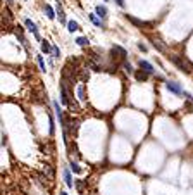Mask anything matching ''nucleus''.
Listing matches in <instances>:
<instances>
[{"label":"nucleus","instance_id":"obj_27","mask_svg":"<svg viewBox=\"0 0 193 195\" xmlns=\"http://www.w3.org/2000/svg\"><path fill=\"white\" fill-rule=\"evenodd\" d=\"M7 2V5H12V0H5Z\"/></svg>","mask_w":193,"mask_h":195},{"label":"nucleus","instance_id":"obj_24","mask_svg":"<svg viewBox=\"0 0 193 195\" xmlns=\"http://www.w3.org/2000/svg\"><path fill=\"white\" fill-rule=\"evenodd\" d=\"M52 54H54V57H59V55H60L59 47H55V45H54V47H52Z\"/></svg>","mask_w":193,"mask_h":195},{"label":"nucleus","instance_id":"obj_7","mask_svg":"<svg viewBox=\"0 0 193 195\" xmlns=\"http://www.w3.org/2000/svg\"><path fill=\"white\" fill-rule=\"evenodd\" d=\"M128 19H129L133 24H136V26H140V28H148L150 26V23H145V21H140V19H136V17H133V16H126Z\"/></svg>","mask_w":193,"mask_h":195},{"label":"nucleus","instance_id":"obj_11","mask_svg":"<svg viewBox=\"0 0 193 195\" xmlns=\"http://www.w3.org/2000/svg\"><path fill=\"white\" fill-rule=\"evenodd\" d=\"M88 76H90V73H88V69L86 68H79V71H78V78L81 79L83 83L86 81V79H88Z\"/></svg>","mask_w":193,"mask_h":195},{"label":"nucleus","instance_id":"obj_4","mask_svg":"<svg viewBox=\"0 0 193 195\" xmlns=\"http://www.w3.org/2000/svg\"><path fill=\"white\" fill-rule=\"evenodd\" d=\"M166 88L169 92H172V93H176V95H183V93H185L183 88H181V85H179V83H174V81H167L166 83Z\"/></svg>","mask_w":193,"mask_h":195},{"label":"nucleus","instance_id":"obj_6","mask_svg":"<svg viewBox=\"0 0 193 195\" xmlns=\"http://www.w3.org/2000/svg\"><path fill=\"white\" fill-rule=\"evenodd\" d=\"M24 24H26V28H28V30H30L33 35H35V38H40V33H38L36 24H35L33 21H31V19H26V21H24Z\"/></svg>","mask_w":193,"mask_h":195},{"label":"nucleus","instance_id":"obj_15","mask_svg":"<svg viewBox=\"0 0 193 195\" xmlns=\"http://www.w3.org/2000/svg\"><path fill=\"white\" fill-rule=\"evenodd\" d=\"M67 30H69L71 33H74V31L79 30V24L76 23V21H69V23H67Z\"/></svg>","mask_w":193,"mask_h":195},{"label":"nucleus","instance_id":"obj_10","mask_svg":"<svg viewBox=\"0 0 193 195\" xmlns=\"http://www.w3.org/2000/svg\"><path fill=\"white\" fill-rule=\"evenodd\" d=\"M148 73H147V71H143V69H140V71H136V73H134V78H136L138 79V81H147V78H148Z\"/></svg>","mask_w":193,"mask_h":195},{"label":"nucleus","instance_id":"obj_8","mask_svg":"<svg viewBox=\"0 0 193 195\" xmlns=\"http://www.w3.org/2000/svg\"><path fill=\"white\" fill-rule=\"evenodd\" d=\"M55 12L59 14V21H60V23L66 24V14H64V9H62V5H60V2H57V5H55Z\"/></svg>","mask_w":193,"mask_h":195},{"label":"nucleus","instance_id":"obj_3","mask_svg":"<svg viewBox=\"0 0 193 195\" xmlns=\"http://www.w3.org/2000/svg\"><path fill=\"white\" fill-rule=\"evenodd\" d=\"M12 21H14V14L11 12L9 7H5L4 11H2V28H7Z\"/></svg>","mask_w":193,"mask_h":195},{"label":"nucleus","instance_id":"obj_1","mask_svg":"<svg viewBox=\"0 0 193 195\" xmlns=\"http://www.w3.org/2000/svg\"><path fill=\"white\" fill-rule=\"evenodd\" d=\"M171 60H172V64H174V66L179 69V71L186 73V74H190V73L193 71L191 60H188L185 55H171Z\"/></svg>","mask_w":193,"mask_h":195},{"label":"nucleus","instance_id":"obj_28","mask_svg":"<svg viewBox=\"0 0 193 195\" xmlns=\"http://www.w3.org/2000/svg\"><path fill=\"white\" fill-rule=\"evenodd\" d=\"M59 195H67V192H60V193Z\"/></svg>","mask_w":193,"mask_h":195},{"label":"nucleus","instance_id":"obj_2","mask_svg":"<svg viewBox=\"0 0 193 195\" xmlns=\"http://www.w3.org/2000/svg\"><path fill=\"white\" fill-rule=\"evenodd\" d=\"M112 59H114L115 62H124V59H126V50L119 45H114L112 47Z\"/></svg>","mask_w":193,"mask_h":195},{"label":"nucleus","instance_id":"obj_20","mask_svg":"<svg viewBox=\"0 0 193 195\" xmlns=\"http://www.w3.org/2000/svg\"><path fill=\"white\" fill-rule=\"evenodd\" d=\"M76 43H78L79 47H86V45H88V38H85V36H79L78 40H76Z\"/></svg>","mask_w":193,"mask_h":195},{"label":"nucleus","instance_id":"obj_12","mask_svg":"<svg viewBox=\"0 0 193 195\" xmlns=\"http://www.w3.org/2000/svg\"><path fill=\"white\" fill-rule=\"evenodd\" d=\"M95 12H96V16H98V17H107V9L104 7V5H98V7L95 9Z\"/></svg>","mask_w":193,"mask_h":195},{"label":"nucleus","instance_id":"obj_13","mask_svg":"<svg viewBox=\"0 0 193 195\" xmlns=\"http://www.w3.org/2000/svg\"><path fill=\"white\" fill-rule=\"evenodd\" d=\"M41 52H43V54H50V52H52V45H50L47 40H41Z\"/></svg>","mask_w":193,"mask_h":195},{"label":"nucleus","instance_id":"obj_14","mask_svg":"<svg viewBox=\"0 0 193 195\" xmlns=\"http://www.w3.org/2000/svg\"><path fill=\"white\" fill-rule=\"evenodd\" d=\"M14 33H16V36L19 38V41H21L22 45H26V38H24V35H22V30L17 26V30H14Z\"/></svg>","mask_w":193,"mask_h":195},{"label":"nucleus","instance_id":"obj_5","mask_svg":"<svg viewBox=\"0 0 193 195\" xmlns=\"http://www.w3.org/2000/svg\"><path fill=\"white\" fill-rule=\"evenodd\" d=\"M138 66H140V69H143V71H147L148 74H153L155 73V69H153V66L148 62V60H141L140 59V62H138Z\"/></svg>","mask_w":193,"mask_h":195},{"label":"nucleus","instance_id":"obj_23","mask_svg":"<svg viewBox=\"0 0 193 195\" xmlns=\"http://www.w3.org/2000/svg\"><path fill=\"white\" fill-rule=\"evenodd\" d=\"M71 169H73V173H81V168L76 162H71Z\"/></svg>","mask_w":193,"mask_h":195},{"label":"nucleus","instance_id":"obj_19","mask_svg":"<svg viewBox=\"0 0 193 195\" xmlns=\"http://www.w3.org/2000/svg\"><path fill=\"white\" fill-rule=\"evenodd\" d=\"M78 97L81 100H86V93H85V85H79L78 86Z\"/></svg>","mask_w":193,"mask_h":195},{"label":"nucleus","instance_id":"obj_18","mask_svg":"<svg viewBox=\"0 0 193 195\" xmlns=\"http://www.w3.org/2000/svg\"><path fill=\"white\" fill-rule=\"evenodd\" d=\"M45 12H47L48 19H55V12H54V9L50 7V5H45Z\"/></svg>","mask_w":193,"mask_h":195},{"label":"nucleus","instance_id":"obj_16","mask_svg":"<svg viewBox=\"0 0 193 195\" xmlns=\"http://www.w3.org/2000/svg\"><path fill=\"white\" fill-rule=\"evenodd\" d=\"M90 21H92L93 24H95V26H98V28H104V24H102V21L98 17H96L95 14H90Z\"/></svg>","mask_w":193,"mask_h":195},{"label":"nucleus","instance_id":"obj_21","mask_svg":"<svg viewBox=\"0 0 193 195\" xmlns=\"http://www.w3.org/2000/svg\"><path fill=\"white\" fill-rule=\"evenodd\" d=\"M36 60H38V66H40V69H41V71H45L47 68H45V60H43V57H41V55H36Z\"/></svg>","mask_w":193,"mask_h":195},{"label":"nucleus","instance_id":"obj_22","mask_svg":"<svg viewBox=\"0 0 193 195\" xmlns=\"http://www.w3.org/2000/svg\"><path fill=\"white\" fill-rule=\"evenodd\" d=\"M123 69L128 73V74H131V73H133V68H131L129 62H123Z\"/></svg>","mask_w":193,"mask_h":195},{"label":"nucleus","instance_id":"obj_9","mask_svg":"<svg viewBox=\"0 0 193 195\" xmlns=\"http://www.w3.org/2000/svg\"><path fill=\"white\" fill-rule=\"evenodd\" d=\"M64 180H66V185H67V187H69V188H73V185H74V181H73V176H71V173H69V169H64Z\"/></svg>","mask_w":193,"mask_h":195},{"label":"nucleus","instance_id":"obj_26","mask_svg":"<svg viewBox=\"0 0 193 195\" xmlns=\"http://www.w3.org/2000/svg\"><path fill=\"white\" fill-rule=\"evenodd\" d=\"M115 2H117L119 7H124V0H115Z\"/></svg>","mask_w":193,"mask_h":195},{"label":"nucleus","instance_id":"obj_17","mask_svg":"<svg viewBox=\"0 0 193 195\" xmlns=\"http://www.w3.org/2000/svg\"><path fill=\"white\" fill-rule=\"evenodd\" d=\"M152 45L155 47L157 50H159V52H164V50H166V47L162 45V43H160L159 40H155V38H152Z\"/></svg>","mask_w":193,"mask_h":195},{"label":"nucleus","instance_id":"obj_25","mask_svg":"<svg viewBox=\"0 0 193 195\" xmlns=\"http://www.w3.org/2000/svg\"><path fill=\"white\" fill-rule=\"evenodd\" d=\"M138 49H140L141 52H147V45H143V43H138Z\"/></svg>","mask_w":193,"mask_h":195}]
</instances>
